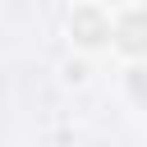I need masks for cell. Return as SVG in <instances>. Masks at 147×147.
<instances>
[{"mask_svg":"<svg viewBox=\"0 0 147 147\" xmlns=\"http://www.w3.org/2000/svg\"><path fill=\"white\" fill-rule=\"evenodd\" d=\"M64 37L74 51L83 55H101L110 51V37H115V9L101 5V0H74L64 9Z\"/></svg>","mask_w":147,"mask_h":147,"instance_id":"6da1fadb","label":"cell"},{"mask_svg":"<svg viewBox=\"0 0 147 147\" xmlns=\"http://www.w3.org/2000/svg\"><path fill=\"white\" fill-rule=\"evenodd\" d=\"M60 5H74V0H60Z\"/></svg>","mask_w":147,"mask_h":147,"instance_id":"5b68a950","label":"cell"},{"mask_svg":"<svg viewBox=\"0 0 147 147\" xmlns=\"http://www.w3.org/2000/svg\"><path fill=\"white\" fill-rule=\"evenodd\" d=\"M124 96H129L138 110H147V60L124 64Z\"/></svg>","mask_w":147,"mask_h":147,"instance_id":"277c9868","label":"cell"},{"mask_svg":"<svg viewBox=\"0 0 147 147\" xmlns=\"http://www.w3.org/2000/svg\"><path fill=\"white\" fill-rule=\"evenodd\" d=\"M110 55H115L119 64H138V60H147V0H124V5H115Z\"/></svg>","mask_w":147,"mask_h":147,"instance_id":"7a4b0ae2","label":"cell"},{"mask_svg":"<svg viewBox=\"0 0 147 147\" xmlns=\"http://www.w3.org/2000/svg\"><path fill=\"white\" fill-rule=\"evenodd\" d=\"M60 83H64V87H87V83H92V55H83V51L64 55V60H60Z\"/></svg>","mask_w":147,"mask_h":147,"instance_id":"3957f363","label":"cell"}]
</instances>
